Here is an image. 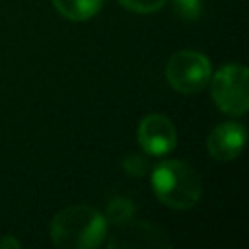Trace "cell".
I'll list each match as a JSON object with an SVG mask.
<instances>
[{
	"mask_svg": "<svg viewBox=\"0 0 249 249\" xmlns=\"http://www.w3.org/2000/svg\"><path fill=\"white\" fill-rule=\"evenodd\" d=\"M51 237L62 249H93L107 237V220L91 206L72 204L54 214Z\"/></svg>",
	"mask_w": 249,
	"mask_h": 249,
	"instance_id": "cell-1",
	"label": "cell"
},
{
	"mask_svg": "<svg viewBox=\"0 0 249 249\" xmlns=\"http://www.w3.org/2000/svg\"><path fill=\"white\" fill-rule=\"evenodd\" d=\"M150 181L158 200L175 210L193 208L202 195L198 173L181 160H165L158 163L152 169Z\"/></svg>",
	"mask_w": 249,
	"mask_h": 249,
	"instance_id": "cell-2",
	"label": "cell"
},
{
	"mask_svg": "<svg viewBox=\"0 0 249 249\" xmlns=\"http://www.w3.org/2000/svg\"><path fill=\"white\" fill-rule=\"evenodd\" d=\"M249 70L243 64H226L210 76V93L216 107L228 115L241 117L249 109Z\"/></svg>",
	"mask_w": 249,
	"mask_h": 249,
	"instance_id": "cell-3",
	"label": "cell"
},
{
	"mask_svg": "<svg viewBox=\"0 0 249 249\" xmlns=\"http://www.w3.org/2000/svg\"><path fill=\"white\" fill-rule=\"evenodd\" d=\"M212 76V66L206 54L198 51H179L175 53L167 66H165V78L169 86L179 93H198L206 88Z\"/></svg>",
	"mask_w": 249,
	"mask_h": 249,
	"instance_id": "cell-4",
	"label": "cell"
},
{
	"mask_svg": "<svg viewBox=\"0 0 249 249\" xmlns=\"http://www.w3.org/2000/svg\"><path fill=\"white\" fill-rule=\"evenodd\" d=\"M138 144L148 156H165L173 152L177 144V130L173 123L158 113L146 115L136 130Z\"/></svg>",
	"mask_w": 249,
	"mask_h": 249,
	"instance_id": "cell-5",
	"label": "cell"
},
{
	"mask_svg": "<svg viewBox=\"0 0 249 249\" xmlns=\"http://www.w3.org/2000/svg\"><path fill=\"white\" fill-rule=\"evenodd\" d=\"M245 144V126L241 123H222L218 124L206 140L208 154L214 160L220 161H230L235 160Z\"/></svg>",
	"mask_w": 249,
	"mask_h": 249,
	"instance_id": "cell-6",
	"label": "cell"
},
{
	"mask_svg": "<svg viewBox=\"0 0 249 249\" xmlns=\"http://www.w3.org/2000/svg\"><path fill=\"white\" fill-rule=\"evenodd\" d=\"M119 228L121 231L115 233V237L109 241L111 247H169L165 235L146 222H124Z\"/></svg>",
	"mask_w": 249,
	"mask_h": 249,
	"instance_id": "cell-7",
	"label": "cell"
},
{
	"mask_svg": "<svg viewBox=\"0 0 249 249\" xmlns=\"http://www.w3.org/2000/svg\"><path fill=\"white\" fill-rule=\"evenodd\" d=\"M53 4L62 18L72 21H86L101 10L103 0H53Z\"/></svg>",
	"mask_w": 249,
	"mask_h": 249,
	"instance_id": "cell-8",
	"label": "cell"
},
{
	"mask_svg": "<svg viewBox=\"0 0 249 249\" xmlns=\"http://www.w3.org/2000/svg\"><path fill=\"white\" fill-rule=\"evenodd\" d=\"M103 216L113 226H121L124 222H130V218L134 216V202L126 196H117L107 204V210Z\"/></svg>",
	"mask_w": 249,
	"mask_h": 249,
	"instance_id": "cell-9",
	"label": "cell"
},
{
	"mask_svg": "<svg viewBox=\"0 0 249 249\" xmlns=\"http://www.w3.org/2000/svg\"><path fill=\"white\" fill-rule=\"evenodd\" d=\"M173 10L183 21H196L202 14L200 0H173Z\"/></svg>",
	"mask_w": 249,
	"mask_h": 249,
	"instance_id": "cell-10",
	"label": "cell"
},
{
	"mask_svg": "<svg viewBox=\"0 0 249 249\" xmlns=\"http://www.w3.org/2000/svg\"><path fill=\"white\" fill-rule=\"evenodd\" d=\"M167 0H119L121 6L134 14H154L165 6Z\"/></svg>",
	"mask_w": 249,
	"mask_h": 249,
	"instance_id": "cell-11",
	"label": "cell"
},
{
	"mask_svg": "<svg viewBox=\"0 0 249 249\" xmlns=\"http://www.w3.org/2000/svg\"><path fill=\"white\" fill-rule=\"evenodd\" d=\"M123 167H124V171L128 175L138 177V175H144L148 171V161H146V158H142L138 154H128L123 160Z\"/></svg>",
	"mask_w": 249,
	"mask_h": 249,
	"instance_id": "cell-12",
	"label": "cell"
},
{
	"mask_svg": "<svg viewBox=\"0 0 249 249\" xmlns=\"http://www.w3.org/2000/svg\"><path fill=\"white\" fill-rule=\"evenodd\" d=\"M0 247H2V249H6V247H14V249H16V247H21V243H19L16 237L6 235V237H2V239H0Z\"/></svg>",
	"mask_w": 249,
	"mask_h": 249,
	"instance_id": "cell-13",
	"label": "cell"
}]
</instances>
